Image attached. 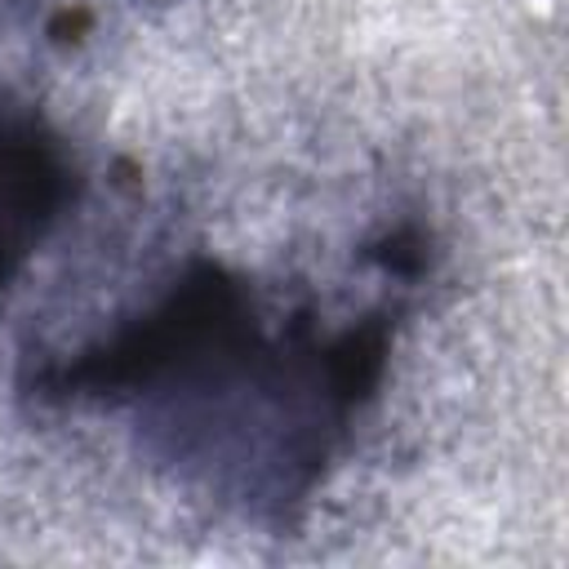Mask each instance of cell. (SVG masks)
Returning <instances> with one entry per match:
<instances>
[{
	"instance_id": "1",
	"label": "cell",
	"mask_w": 569,
	"mask_h": 569,
	"mask_svg": "<svg viewBox=\"0 0 569 569\" xmlns=\"http://www.w3.org/2000/svg\"><path fill=\"white\" fill-rule=\"evenodd\" d=\"M40 187H44V164L27 147H0V276L9 253L31 231V218L40 209Z\"/></svg>"
}]
</instances>
